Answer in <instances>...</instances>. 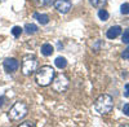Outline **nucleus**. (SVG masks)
I'll return each mask as SVG.
<instances>
[{
  "instance_id": "obj_17",
  "label": "nucleus",
  "mask_w": 129,
  "mask_h": 127,
  "mask_svg": "<svg viewBox=\"0 0 129 127\" xmlns=\"http://www.w3.org/2000/svg\"><path fill=\"white\" fill-rule=\"evenodd\" d=\"M120 12H121V14H129V4L128 3H125L120 7Z\"/></svg>"
},
{
  "instance_id": "obj_11",
  "label": "nucleus",
  "mask_w": 129,
  "mask_h": 127,
  "mask_svg": "<svg viewBox=\"0 0 129 127\" xmlns=\"http://www.w3.org/2000/svg\"><path fill=\"white\" fill-rule=\"evenodd\" d=\"M23 30L26 31V34L32 35V34H36L39 29H38V26H36L35 24H26V26H25Z\"/></svg>"
},
{
  "instance_id": "obj_16",
  "label": "nucleus",
  "mask_w": 129,
  "mask_h": 127,
  "mask_svg": "<svg viewBox=\"0 0 129 127\" xmlns=\"http://www.w3.org/2000/svg\"><path fill=\"white\" fill-rule=\"evenodd\" d=\"M121 40H123V43L129 44V29H126V30L124 31V34H123V36H121Z\"/></svg>"
},
{
  "instance_id": "obj_15",
  "label": "nucleus",
  "mask_w": 129,
  "mask_h": 127,
  "mask_svg": "<svg viewBox=\"0 0 129 127\" xmlns=\"http://www.w3.org/2000/svg\"><path fill=\"white\" fill-rule=\"evenodd\" d=\"M22 31H23V29H21L19 26H14V27L12 29V34H13L14 38H18V36H21Z\"/></svg>"
},
{
  "instance_id": "obj_3",
  "label": "nucleus",
  "mask_w": 129,
  "mask_h": 127,
  "mask_svg": "<svg viewBox=\"0 0 129 127\" xmlns=\"http://www.w3.org/2000/svg\"><path fill=\"white\" fill-rule=\"evenodd\" d=\"M27 113H28L27 104L22 101H17L9 110V118L12 121H21L26 117Z\"/></svg>"
},
{
  "instance_id": "obj_20",
  "label": "nucleus",
  "mask_w": 129,
  "mask_h": 127,
  "mask_svg": "<svg viewBox=\"0 0 129 127\" xmlns=\"http://www.w3.org/2000/svg\"><path fill=\"white\" fill-rule=\"evenodd\" d=\"M121 57L123 58H129V47L126 48V49H124V52H123V53H121Z\"/></svg>"
},
{
  "instance_id": "obj_21",
  "label": "nucleus",
  "mask_w": 129,
  "mask_h": 127,
  "mask_svg": "<svg viewBox=\"0 0 129 127\" xmlns=\"http://www.w3.org/2000/svg\"><path fill=\"white\" fill-rule=\"evenodd\" d=\"M124 96L125 97H129V83L125 84V91H124Z\"/></svg>"
},
{
  "instance_id": "obj_13",
  "label": "nucleus",
  "mask_w": 129,
  "mask_h": 127,
  "mask_svg": "<svg viewBox=\"0 0 129 127\" xmlns=\"http://www.w3.org/2000/svg\"><path fill=\"white\" fill-rule=\"evenodd\" d=\"M98 17H100V19H102V21H107V19H109V17H110V14H109V12H107V10L101 9L100 12H98Z\"/></svg>"
},
{
  "instance_id": "obj_10",
  "label": "nucleus",
  "mask_w": 129,
  "mask_h": 127,
  "mask_svg": "<svg viewBox=\"0 0 129 127\" xmlns=\"http://www.w3.org/2000/svg\"><path fill=\"white\" fill-rule=\"evenodd\" d=\"M34 17L38 19V22L39 24H41V25H47L48 22H49V16L48 14H40V13H35L34 14Z\"/></svg>"
},
{
  "instance_id": "obj_14",
  "label": "nucleus",
  "mask_w": 129,
  "mask_h": 127,
  "mask_svg": "<svg viewBox=\"0 0 129 127\" xmlns=\"http://www.w3.org/2000/svg\"><path fill=\"white\" fill-rule=\"evenodd\" d=\"M105 3H106V0H90V4L94 8H101L105 5Z\"/></svg>"
},
{
  "instance_id": "obj_9",
  "label": "nucleus",
  "mask_w": 129,
  "mask_h": 127,
  "mask_svg": "<svg viewBox=\"0 0 129 127\" xmlns=\"http://www.w3.org/2000/svg\"><path fill=\"white\" fill-rule=\"evenodd\" d=\"M40 51H41V55H44L45 57H48V56L53 55V52H54V47H53L52 44H49V43H45V44L41 46Z\"/></svg>"
},
{
  "instance_id": "obj_7",
  "label": "nucleus",
  "mask_w": 129,
  "mask_h": 127,
  "mask_svg": "<svg viewBox=\"0 0 129 127\" xmlns=\"http://www.w3.org/2000/svg\"><path fill=\"white\" fill-rule=\"evenodd\" d=\"M19 68V62L16 60V58H13V57H8V58H5L4 60V70L7 71V73H14V71H17V69Z\"/></svg>"
},
{
  "instance_id": "obj_8",
  "label": "nucleus",
  "mask_w": 129,
  "mask_h": 127,
  "mask_svg": "<svg viewBox=\"0 0 129 127\" xmlns=\"http://www.w3.org/2000/svg\"><path fill=\"white\" fill-rule=\"evenodd\" d=\"M120 34H121V27L120 26H111L109 30H107V33H106V35H107L109 39H115Z\"/></svg>"
},
{
  "instance_id": "obj_19",
  "label": "nucleus",
  "mask_w": 129,
  "mask_h": 127,
  "mask_svg": "<svg viewBox=\"0 0 129 127\" xmlns=\"http://www.w3.org/2000/svg\"><path fill=\"white\" fill-rule=\"evenodd\" d=\"M123 113L126 115V117H129V102H126L123 107Z\"/></svg>"
},
{
  "instance_id": "obj_4",
  "label": "nucleus",
  "mask_w": 129,
  "mask_h": 127,
  "mask_svg": "<svg viewBox=\"0 0 129 127\" xmlns=\"http://www.w3.org/2000/svg\"><path fill=\"white\" fill-rule=\"evenodd\" d=\"M69 86H70V79L66 74H63V73H61L57 77H54V79L52 82V88L58 93L66 92Z\"/></svg>"
},
{
  "instance_id": "obj_2",
  "label": "nucleus",
  "mask_w": 129,
  "mask_h": 127,
  "mask_svg": "<svg viewBox=\"0 0 129 127\" xmlns=\"http://www.w3.org/2000/svg\"><path fill=\"white\" fill-rule=\"evenodd\" d=\"M112 108H114V100H112V97L110 96V95H107V93L101 95L94 102L95 112L98 114H101V115L110 113L112 110Z\"/></svg>"
},
{
  "instance_id": "obj_18",
  "label": "nucleus",
  "mask_w": 129,
  "mask_h": 127,
  "mask_svg": "<svg viewBox=\"0 0 129 127\" xmlns=\"http://www.w3.org/2000/svg\"><path fill=\"white\" fill-rule=\"evenodd\" d=\"M36 2H38V4L41 5V7H48V5H50V4L53 3V0H36Z\"/></svg>"
},
{
  "instance_id": "obj_22",
  "label": "nucleus",
  "mask_w": 129,
  "mask_h": 127,
  "mask_svg": "<svg viewBox=\"0 0 129 127\" xmlns=\"http://www.w3.org/2000/svg\"><path fill=\"white\" fill-rule=\"evenodd\" d=\"M23 126H34V123H31V122H25V123H21V127H23Z\"/></svg>"
},
{
  "instance_id": "obj_5",
  "label": "nucleus",
  "mask_w": 129,
  "mask_h": 127,
  "mask_svg": "<svg viewBox=\"0 0 129 127\" xmlns=\"http://www.w3.org/2000/svg\"><path fill=\"white\" fill-rule=\"evenodd\" d=\"M38 70V60L35 56H27L22 61V66H21V71L23 75L28 77L31 74H34Z\"/></svg>"
},
{
  "instance_id": "obj_12",
  "label": "nucleus",
  "mask_w": 129,
  "mask_h": 127,
  "mask_svg": "<svg viewBox=\"0 0 129 127\" xmlns=\"http://www.w3.org/2000/svg\"><path fill=\"white\" fill-rule=\"evenodd\" d=\"M54 64H56V66L58 68V69H64L67 66V60L64 58V57H57L56 58V61H54Z\"/></svg>"
},
{
  "instance_id": "obj_1",
  "label": "nucleus",
  "mask_w": 129,
  "mask_h": 127,
  "mask_svg": "<svg viewBox=\"0 0 129 127\" xmlns=\"http://www.w3.org/2000/svg\"><path fill=\"white\" fill-rule=\"evenodd\" d=\"M56 77V71L52 66H41L36 70V74H35V79H36V83L41 87H47L49 84H52L53 79Z\"/></svg>"
},
{
  "instance_id": "obj_6",
  "label": "nucleus",
  "mask_w": 129,
  "mask_h": 127,
  "mask_svg": "<svg viewBox=\"0 0 129 127\" xmlns=\"http://www.w3.org/2000/svg\"><path fill=\"white\" fill-rule=\"evenodd\" d=\"M53 4H54V8L58 10L59 13H62V14L69 13L71 10V8H72L71 0H56Z\"/></svg>"
}]
</instances>
